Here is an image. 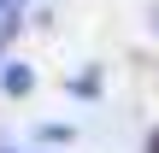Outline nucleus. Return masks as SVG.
Instances as JSON below:
<instances>
[{"label": "nucleus", "instance_id": "nucleus-1", "mask_svg": "<svg viewBox=\"0 0 159 153\" xmlns=\"http://www.w3.org/2000/svg\"><path fill=\"white\" fill-rule=\"evenodd\" d=\"M0 88H6V94H30V88H35V71H30V65H6V71H0Z\"/></svg>", "mask_w": 159, "mask_h": 153}, {"label": "nucleus", "instance_id": "nucleus-4", "mask_svg": "<svg viewBox=\"0 0 159 153\" xmlns=\"http://www.w3.org/2000/svg\"><path fill=\"white\" fill-rule=\"evenodd\" d=\"M0 6H12V0H0Z\"/></svg>", "mask_w": 159, "mask_h": 153}, {"label": "nucleus", "instance_id": "nucleus-2", "mask_svg": "<svg viewBox=\"0 0 159 153\" xmlns=\"http://www.w3.org/2000/svg\"><path fill=\"white\" fill-rule=\"evenodd\" d=\"M24 24V0H12V6H0V47H6V35Z\"/></svg>", "mask_w": 159, "mask_h": 153}, {"label": "nucleus", "instance_id": "nucleus-3", "mask_svg": "<svg viewBox=\"0 0 159 153\" xmlns=\"http://www.w3.org/2000/svg\"><path fill=\"white\" fill-rule=\"evenodd\" d=\"M148 153H159V136H148Z\"/></svg>", "mask_w": 159, "mask_h": 153}]
</instances>
